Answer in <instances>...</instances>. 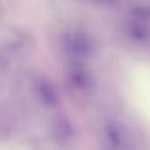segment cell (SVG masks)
Instances as JSON below:
<instances>
[{
  "label": "cell",
  "instance_id": "obj_1",
  "mask_svg": "<svg viewBox=\"0 0 150 150\" xmlns=\"http://www.w3.org/2000/svg\"><path fill=\"white\" fill-rule=\"evenodd\" d=\"M65 48L76 55H85L91 50L90 39L81 33H70L63 38Z\"/></svg>",
  "mask_w": 150,
  "mask_h": 150
},
{
  "label": "cell",
  "instance_id": "obj_2",
  "mask_svg": "<svg viewBox=\"0 0 150 150\" xmlns=\"http://www.w3.org/2000/svg\"><path fill=\"white\" fill-rule=\"evenodd\" d=\"M34 87L40 100L45 106L54 107L56 105L58 102V96L50 82L47 79L40 78L35 82Z\"/></svg>",
  "mask_w": 150,
  "mask_h": 150
},
{
  "label": "cell",
  "instance_id": "obj_3",
  "mask_svg": "<svg viewBox=\"0 0 150 150\" xmlns=\"http://www.w3.org/2000/svg\"><path fill=\"white\" fill-rule=\"evenodd\" d=\"M69 81L72 84L80 89H88L91 85L90 76L82 67L78 65L71 68L69 71Z\"/></svg>",
  "mask_w": 150,
  "mask_h": 150
},
{
  "label": "cell",
  "instance_id": "obj_4",
  "mask_svg": "<svg viewBox=\"0 0 150 150\" xmlns=\"http://www.w3.org/2000/svg\"><path fill=\"white\" fill-rule=\"evenodd\" d=\"M53 130L55 137L60 141H67L73 135L71 124L64 117H57L54 119Z\"/></svg>",
  "mask_w": 150,
  "mask_h": 150
},
{
  "label": "cell",
  "instance_id": "obj_5",
  "mask_svg": "<svg viewBox=\"0 0 150 150\" xmlns=\"http://www.w3.org/2000/svg\"><path fill=\"white\" fill-rule=\"evenodd\" d=\"M129 32L133 37L138 40H146L150 36V27L140 21L132 22L129 26Z\"/></svg>",
  "mask_w": 150,
  "mask_h": 150
},
{
  "label": "cell",
  "instance_id": "obj_6",
  "mask_svg": "<svg viewBox=\"0 0 150 150\" xmlns=\"http://www.w3.org/2000/svg\"><path fill=\"white\" fill-rule=\"evenodd\" d=\"M98 1H99L101 3H104V4H111V3L114 2L115 0H98Z\"/></svg>",
  "mask_w": 150,
  "mask_h": 150
}]
</instances>
